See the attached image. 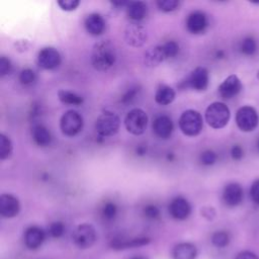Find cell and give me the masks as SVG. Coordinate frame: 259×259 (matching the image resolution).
<instances>
[{"mask_svg":"<svg viewBox=\"0 0 259 259\" xmlns=\"http://www.w3.org/2000/svg\"><path fill=\"white\" fill-rule=\"evenodd\" d=\"M163 52L165 54L166 59L174 58L179 53V45L175 40H168L162 45Z\"/></svg>","mask_w":259,"mask_h":259,"instance_id":"4dcf8cb0","label":"cell"},{"mask_svg":"<svg viewBox=\"0 0 259 259\" xmlns=\"http://www.w3.org/2000/svg\"><path fill=\"white\" fill-rule=\"evenodd\" d=\"M196 257L197 249L191 243H179L172 250L173 259H196Z\"/></svg>","mask_w":259,"mask_h":259,"instance_id":"44dd1931","label":"cell"},{"mask_svg":"<svg viewBox=\"0 0 259 259\" xmlns=\"http://www.w3.org/2000/svg\"><path fill=\"white\" fill-rule=\"evenodd\" d=\"M20 211V203L17 197L12 194L4 193L0 196V214L3 218L11 219Z\"/></svg>","mask_w":259,"mask_h":259,"instance_id":"5bb4252c","label":"cell"},{"mask_svg":"<svg viewBox=\"0 0 259 259\" xmlns=\"http://www.w3.org/2000/svg\"><path fill=\"white\" fill-rule=\"evenodd\" d=\"M242 90V83L239 77L235 74L228 76L219 86L218 91L222 98L231 99L238 95Z\"/></svg>","mask_w":259,"mask_h":259,"instance_id":"7c38bea8","label":"cell"},{"mask_svg":"<svg viewBox=\"0 0 259 259\" xmlns=\"http://www.w3.org/2000/svg\"><path fill=\"white\" fill-rule=\"evenodd\" d=\"M200 213L204 219L211 221L215 217V209L212 206H203L200 210Z\"/></svg>","mask_w":259,"mask_h":259,"instance_id":"b9f144b4","label":"cell"},{"mask_svg":"<svg viewBox=\"0 0 259 259\" xmlns=\"http://www.w3.org/2000/svg\"><path fill=\"white\" fill-rule=\"evenodd\" d=\"M167 158H168L170 161H172V160H173V158H174V155H173L172 153H169V154H168V156H167Z\"/></svg>","mask_w":259,"mask_h":259,"instance_id":"bcb514c9","label":"cell"},{"mask_svg":"<svg viewBox=\"0 0 259 259\" xmlns=\"http://www.w3.org/2000/svg\"><path fill=\"white\" fill-rule=\"evenodd\" d=\"M217 159H218V156H217L215 152H213L212 150H206V151L202 152L200 155V158H199L200 163L205 166L213 165L217 162Z\"/></svg>","mask_w":259,"mask_h":259,"instance_id":"d590c367","label":"cell"},{"mask_svg":"<svg viewBox=\"0 0 259 259\" xmlns=\"http://www.w3.org/2000/svg\"><path fill=\"white\" fill-rule=\"evenodd\" d=\"M61 55L59 51L53 47L42 48L37 54V64L45 70H54L61 64Z\"/></svg>","mask_w":259,"mask_h":259,"instance_id":"30bf717a","label":"cell"},{"mask_svg":"<svg viewBox=\"0 0 259 259\" xmlns=\"http://www.w3.org/2000/svg\"><path fill=\"white\" fill-rule=\"evenodd\" d=\"M96 231L90 224H81L73 232V242L80 249L92 247L96 241Z\"/></svg>","mask_w":259,"mask_h":259,"instance_id":"ba28073f","label":"cell"},{"mask_svg":"<svg viewBox=\"0 0 259 259\" xmlns=\"http://www.w3.org/2000/svg\"><path fill=\"white\" fill-rule=\"evenodd\" d=\"M240 49H241V52L244 55L252 56V55H254L256 53V50H257L256 40L252 36H247V37H245L242 40Z\"/></svg>","mask_w":259,"mask_h":259,"instance_id":"f1b7e54d","label":"cell"},{"mask_svg":"<svg viewBox=\"0 0 259 259\" xmlns=\"http://www.w3.org/2000/svg\"><path fill=\"white\" fill-rule=\"evenodd\" d=\"M58 97L62 103L69 105H81L84 101L81 95L65 89H60L58 91Z\"/></svg>","mask_w":259,"mask_h":259,"instance_id":"484cf974","label":"cell"},{"mask_svg":"<svg viewBox=\"0 0 259 259\" xmlns=\"http://www.w3.org/2000/svg\"><path fill=\"white\" fill-rule=\"evenodd\" d=\"M57 3L65 11H73L80 5L79 0H59Z\"/></svg>","mask_w":259,"mask_h":259,"instance_id":"8d00e7d4","label":"cell"},{"mask_svg":"<svg viewBox=\"0 0 259 259\" xmlns=\"http://www.w3.org/2000/svg\"><path fill=\"white\" fill-rule=\"evenodd\" d=\"M209 82L208 71L204 67H196L186 78L185 85L195 91H204Z\"/></svg>","mask_w":259,"mask_h":259,"instance_id":"8fae6325","label":"cell"},{"mask_svg":"<svg viewBox=\"0 0 259 259\" xmlns=\"http://www.w3.org/2000/svg\"><path fill=\"white\" fill-rule=\"evenodd\" d=\"M146 153H147V147H145V146H139V147H137V149H136V154H137L138 156H144Z\"/></svg>","mask_w":259,"mask_h":259,"instance_id":"ee69618b","label":"cell"},{"mask_svg":"<svg viewBox=\"0 0 259 259\" xmlns=\"http://www.w3.org/2000/svg\"><path fill=\"white\" fill-rule=\"evenodd\" d=\"M156 4L161 11L171 12L179 7L180 2L177 0H158Z\"/></svg>","mask_w":259,"mask_h":259,"instance_id":"836d02e7","label":"cell"},{"mask_svg":"<svg viewBox=\"0 0 259 259\" xmlns=\"http://www.w3.org/2000/svg\"><path fill=\"white\" fill-rule=\"evenodd\" d=\"M45 239H46L45 231L37 226L28 227L25 230L23 235L24 245L30 250H35L39 248L42 245Z\"/></svg>","mask_w":259,"mask_h":259,"instance_id":"e0dca14e","label":"cell"},{"mask_svg":"<svg viewBox=\"0 0 259 259\" xmlns=\"http://www.w3.org/2000/svg\"><path fill=\"white\" fill-rule=\"evenodd\" d=\"M13 152V145L11 140L4 134L0 135V159L6 160L11 157Z\"/></svg>","mask_w":259,"mask_h":259,"instance_id":"4316f807","label":"cell"},{"mask_svg":"<svg viewBox=\"0 0 259 259\" xmlns=\"http://www.w3.org/2000/svg\"><path fill=\"white\" fill-rule=\"evenodd\" d=\"M153 132L155 135L163 140H167L171 137L174 131V124L172 119L168 115H159L153 121Z\"/></svg>","mask_w":259,"mask_h":259,"instance_id":"ac0fdd59","label":"cell"},{"mask_svg":"<svg viewBox=\"0 0 259 259\" xmlns=\"http://www.w3.org/2000/svg\"><path fill=\"white\" fill-rule=\"evenodd\" d=\"M48 232L52 238H60L65 233V226L62 222H54L49 226Z\"/></svg>","mask_w":259,"mask_h":259,"instance_id":"e575fe53","label":"cell"},{"mask_svg":"<svg viewBox=\"0 0 259 259\" xmlns=\"http://www.w3.org/2000/svg\"><path fill=\"white\" fill-rule=\"evenodd\" d=\"M84 26L89 34L100 35L105 29V20L100 14L91 13L85 18Z\"/></svg>","mask_w":259,"mask_h":259,"instance_id":"d6986e66","label":"cell"},{"mask_svg":"<svg viewBox=\"0 0 259 259\" xmlns=\"http://www.w3.org/2000/svg\"><path fill=\"white\" fill-rule=\"evenodd\" d=\"M250 196L253 202L259 205V179L253 181L250 188Z\"/></svg>","mask_w":259,"mask_h":259,"instance_id":"ab89813d","label":"cell"},{"mask_svg":"<svg viewBox=\"0 0 259 259\" xmlns=\"http://www.w3.org/2000/svg\"><path fill=\"white\" fill-rule=\"evenodd\" d=\"M225 57V52L223 50H219L215 52V58L217 59H223Z\"/></svg>","mask_w":259,"mask_h":259,"instance_id":"f6af8a7d","label":"cell"},{"mask_svg":"<svg viewBox=\"0 0 259 259\" xmlns=\"http://www.w3.org/2000/svg\"><path fill=\"white\" fill-rule=\"evenodd\" d=\"M35 79H36V76L34 71L29 68L23 69L18 76V80L22 85H30L35 81Z\"/></svg>","mask_w":259,"mask_h":259,"instance_id":"d6a6232c","label":"cell"},{"mask_svg":"<svg viewBox=\"0 0 259 259\" xmlns=\"http://www.w3.org/2000/svg\"><path fill=\"white\" fill-rule=\"evenodd\" d=\"M144 214L150 220H156L160 217V209L155 204H148L144 207Z\"/></svg>","mask_w":259,"mask_h":259,"instance_id":"f35d334b","label":"cell"},{"mask_svg":"<svg viewBox=\"0 0 259 259\" xmlns=\"http://www.w3.org/2000/svg\"><path fill=\"white\" fill-rule=\"evenodd\" d=\"M101 214L103 217L104 220H107V221H111L113 220L116 214H117V206L114 202H106L103 207H102V210H101Z\"/></svg>","mask_w":259,"mask_h":259,"instance_id":"1f68e13d","label":"cell"},{"mask_svg":"<svg viewBox=\"0 0 259 259\" xmlns=\"http://www.w3.org/2000/svg\"><path fill=\"white\" fill-rule=\"evenodd\" d=\"M168 210L173 219L177 221H183L190 215L191 205L186 198L182 196H177L169 203Z\"/></svg>","mask_w":259,"mask_h":259,"instance_id":"4fadbf2b","label":"cell"},{"mask_svg":"<svg viewBox=\"0 0 259 259\" xmlns=\"http://www.w3.org/2000/svg\"><path fill=\"white\" fill-rule=\"evenodd\" d=\"M141 91V87L139 85H134V86H131L126 91L123 92V94L120 96L119 98V102L121 104H124V105H127V104H131L136 98L137 96L139 95Z\"/></svg>","mask_w":259,"mask_h":259,"instance_id":"83f0119b","label":"cell"},{"mask_svg":"<svg viewBox=\"0 0 259 259\" xmlns=\"http://www.w3.org/2000/svg\"><path fill=\"white\" fill-rule=\"evenodd\" d=\"M148 39V33L144 25L139 22H131L124 29V40L133 48L143 47Z\"/></svg>","mask_w":259,"mask_h":259,"instance_id":"9c48e42d","label":"cell"},{"mask_svg":"<svg viewBox=\"0 0 259 259\" xmlns=\"http://www.w3.org/2000/svg\"><path fill=\"white\" fill-rule=\"evenodd\" d=\"M243 188L239 183L232 182L225 186L223 190V201L228 206H237L243 200Z\"/></svg>","mask_w":259,"mask_h":259,"instance_id":"2e32d148","label":"cell"},{"mask_svg":"<svg viewBox=\"0 0 259 259\" xmlns=\"http://www.w3.org/2000/svg\"><path fill=\"white\" fill-rule=\"evenodd\" d=\"M148 12L146 3L142 1H133L128 2L126 5V14L133 22H139L143 20Z\"/></svg>","mask_w":259,"mask_h":259,"instance_id":"603a6c76","label":"cell"},{"mask_svg":"<svg viewBox=\"0 0 259 259\" xmlns=\"http://www.w3.org/2000/svg\"><path fill=\"white\" fill-rule=\"evenodd\" d=\"M235 259H259L256 254L250 252V251H243L237 255Z\"/></svg>","mask_w":259,"mask_h":259,"instance_id":"7bdbcfd3","label":"cell"},{"mask_svg":"<svg viewBox=\"0 0 259 259\" xmlns=\"http://www.w3.org/2000/svg\"><path fill=\"white\" fill-rule=\"evenodd\" d=\"M230 109L229 107L220 101L210 103L205 109L204 117L207 124L215 130L225 127L230 120Z\"/></svg>","mask_w":259,"mask_h":259,"instance_id":"7a4b0ae2","label":"cell"},{"mask_svg":"<svg viewBox=\"0 0 259 259\" xmlns=\"http://www.w3.org/2000/svg\"><path fill=\"white\" fill-rule=\"evenodd\" d=\"M120 126L118 115L112 111L102 112L95 121V130L99 137L106 138L114 136Z\"/></svg>","mask_w":259,"mask_h":259,"instance_id":"277c9868","label":"cell"},{"mask_svg":"<svg viewBox=\"0 0 259 259\" xmlns=\"http://www.w3.org/2000/svg\"><path fill=\"white\" fill-rule=\"evenodd\" d=\"M132 259H148V258H146L144 256H136V257H133Z\"/></svg>","mask_w":259,"mask_h":259,"instance_id":"7dc6e473","label":"cell"},{"mask_svg":"<svg viewBox=\"0 0 259 259\" xmlns=\"http://www.w3.org/2000/svg\"><path fill=\"white\" fill-rule=\"evenodd\" d=\"M11 70H12L11 61L8 58H6L5 56H2L0 58V76L4 77V76L10 74Z\"/></svg>","mask_w":259,"mask_h":259,"instance_id":"74e56055","label":"cell"},{"mask_svg":"<svg viewBox=\"0 0 259 259\" xmlns=\"http://www.w3.org/2000/svg\"><path fill=\"white\" fill-rule=\"evenodd\" d=\"M244 156V151L242 149V147L240 145H234L231 149V157L238 161V160H241Z\"/></svg>","mask_w":259,"mask_h":259,"instance_id":"60d3db41","label":"cell"},{"mask_svg":"<svg viewBox=\"0 0 259 259\" xmlns=\"http://www.w3.org/2000/svg\"><path fill=\"white\" fill-rule=\"evenodd\" d=\"M230 242V236L225 231H218L211 236V243L218 248L226 247Z\"/></svg>","mask_w":259,"mask_h":259,"instance_id":"f546056e","label":"cell"},{"mask_svg":"<svg viewBox=\"0 0 259 259\" xmlns=\"http://www.w3.org/2000/svg\"><path fill=\"white\" fill-rule=\"evenodd\" d=\"M148 125V115L141 108H133L127 112L124 118V126L126 131L135 136L145 133Z\"/></svg>","mask_w":259,"mask_h":259,"instance_id":"5b68a950","label":"cell"},{"mask_svg":"<svg viewBox=\"0 0 259 259\" xmlns=\"http://www.w3.org/2000/svg\"><path fill=\"white\" fill-rule=\"evenodd\" d=\"M116 57V49L110 40H99L92 48L91 64L95 70L105 72L113 67Z\"/></svg>","mask_w":259,"mask_h":259,"instance_id":"6da1fadb","label":"cell"},{"mask_svg":"<svg viewBox=\"0 0 259 259\" xmlns=\"http://www.w3.org/2000/svg\"><path fill=\"white\" fill-rule=\"evenodd\" d=\"M257 78L259 79V70H258V72H257Z\"/></svg>","mask_w":259,"mask_h":259,"instance_id":"c3c4849f","label":"cell"},{"mask_svg":"<svg viewBox=\"0 0 259 259\" xmlns=\"http://www.w3.org/2000/svg\"><path fill=\"white\" fill-rule=\"evenodd\" d=\"M259 123V116L256 109L250 105L240 107L236 112V124L244 133L253 132Z\"/></svg>","mask_w":259,"mask_h":259,"instance_id":"8992f818","label":"cell"},{"mask_svg":"<svg viewBox=\"0 0 259 259\" xmlns=\"http://www.w3.org/2000/svg\"><path fill=\"white\" fill-rule=\"evenodd\" d=\"M180 131L187 137H196L200 134L203 120L201 114L194 109L183 111L178 120Z\"/></svg>","mask_w":259,"mask_h":259,"instance_id":"3957f363","label":"cell"},{"mask_svg":"<svg viewBox=\"0 0 259 259\" xmlns=\"http://www.w3.org/2000/svg\"><path fill=\"white\" fill-rule=\"evenodd\" d=\"M176 93L172 87L166 84H160L155 93V101L160 105H168L173 102Z\"/></svg>","mask_w":259,"mask_h":259,"instance_id":"cb8c5ba5","label":"cell"},{"mask_svg":"<svg viewBox=\"0 0 259 259\" xmlns=\"http://www.w3.org/2000/svg\"><path fill=\"white\" fill-rule=\"evenodd\" d=\"M165 60L166 57L163 52L162 45L151 47L144 54V64L149 68L157 67Z\"/></svg>","mask_w":259,"mask_h":259,"instance_id":"ffe728a7","label":"cell"},{"mask_svg":"<svg viewBox=\"0 0 259 259\" xmlns=\"http://www.w3.org/2000/svg\"><path fill=\"white\" fill-rule=\"evenodd\" d=\"M31 137L33 142L39 147H47L52 142L51 132L41 123H36L32 126Z\"/></svg>","mask_w":259,"mask_h":259,"instance_id":"7402d4cb","label":"cell"},{"mask_svg":"<svg viewBox=\"0 0 259 259\" xmlns=\"http://www.w3.org/2000/svg\"><path fill=\"white\" fill-rule=\"evenodd\" d=\"M257 147H258V150H259V140H258V143H257Z\"/></svg>","mask_w":259,"mask_h":259,"instance_id":"681fc988","label":"cell"},{"mask_svg":"<svg viewBox=\"0 0 259 259\" xmlns=\"http://www.w3.org/2000/svg\"><path fill=\"white\" fill-rule=\"evenodd\" d=\"M84 120L82 115L76 110L66 111L60 119L61 132L67 137L77 136L83 128Z\"/></svg>","mask_w":259,"mask_h":259,"instance_id":"52a82bcc","label":"cell"},{"mask_svg":"<svg viewBox=\"0 0 259 259\" xmlns=\"http://www.w3.org/2000/svg\"><path fill=\"white\" fill-rule=\"evenodd\" d=\"M207 25V16L202 11H193L187 16L186 28L192 34H199L204 32Z\"/></svg>","mask_w":259,"mask_h":259,"instance_id":"9a60e30c","label":"cell"},{"mask_svg":"<svg viewBox=\"0 0 259 259\" xmlns=\"http://www.w3.org/2000/svg\"><path fill=\"white\" fill-rule=\"evenodd\" d=\"M150 241L149 238H135L131 240L126 239H115L111 242L110 246L113 249H125V248H134L140 247L148 244Z\"/></svg>","mask_w":259,"mask_h":259,"instance_id":"d4e9b609","label":"cell"}]
</instances>
